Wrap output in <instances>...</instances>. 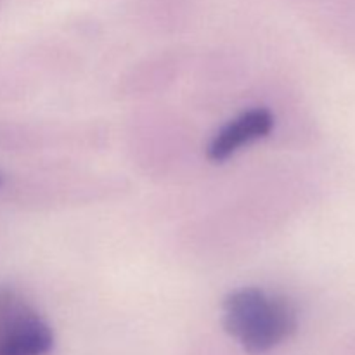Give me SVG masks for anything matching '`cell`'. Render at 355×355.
<instances>
[{
  "instance_id": "cell-3",
  "label": "cell",
  "mask_w": 355,
  "mask_h": 355,
  "mask_svg": "<svg viewBox=\"0 0 355 355\" xmlns=\"http://www.w3.org/2000/svg\"><path fill=\"white\" fill-rule=\"evenodd\" d=\"M274 128V114L267 107H253L229 121L215 134L208 146V158L211 162H225L243 146L267 137Z\"/></svg>"
},
{
  "instance_id": "cell-2",
  "label": "cell",
  "mask_w": 355,
  "mask_h": 355,
  "mask_svg": "<svg viewBox=\"0 0 355 355\" xmlns=\"http://www.w3.org/2000/svg\"><path fill=\"white\" fill-rule=\"evenodd\" d=\"M54 333L44 318L10 288H0V355H45Z\"/></svg>"
},
{
  "instance_id": "cell-4",
  "label": "cell",
  "mask_w": 355,
  "mask_h": 355,
  "mask_svg": "<svg viewBox=\"0 0 355 355\" xmlns=\"http://www.w3.org/2000/svg\"><path fill=\"white\" fill-rule=\"evenodd\" d=\"M0 184H2V180H0Z\"/></svg>"
},
{
  "instance_id": "cell-1",
  "label": "cell",
  "mask_w": 355,
  "mask_h": 355,
  "mask_svg": "<svg viewBox=\"0 0 355 355\" xmlns=\"http://www.w3.org/2000/svg\"><path fill=\"white\" fill-rule=\"evenodd\" d=\"M298 326L295 305L286 297L260 288H241L224 300V328L250 354H266L286 342Z\"/></svg>"
}]
</instances>
